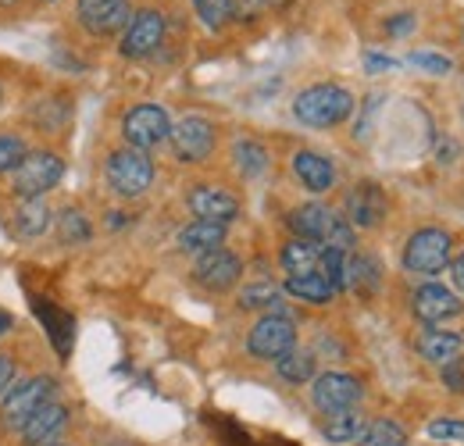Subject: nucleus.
Masks as SVG:
<instances>
[{
  "label": "nucleus",
  "instance_id": "nucleus-36",
  "mask_svg": "<svg viewBox=\"0 0 464 446\" xmlns=\"http://www.w3.org/2000/svg\"><path fill=\"white\" fill-rule=\"evenodd\" d=\"M411 64L425 68L429 75H450V61L440 54H429V51H414V54H411Z\"/></svg>",
  "mask_w": 464,
  "mask_h": 446
},
{
  "label": "nucleus",
  "instance_id": "nucleus-29",
  "mask_svg": "<svg viewBox=\"0 0 464 446\" xmlns=\"http://www.w3.org/2000/svg\"><path fill=\"white\" fill-rule=\"evenodd\" d=\"M347 286H353L357 293H375L379 289V268L372 257H347Z\"/></svg>",
  "mask_w": 464,
  "mask_h": 446
},
{
  "label": "nucleus",
  "instance_id": "nucleus-32",
  "mask_svg": "<svg viewBox=\"0 0 464 446\" xmlns=\"http://www.w3.org/2000/svg\"><path fill=\"white\" fill-rule=\"evenodd\" d=\"M193 7L200 15V22L208 29H215V33L232 18V0H193Z\"/></svg>",
  "mask_w": 464,
  "mask_h": 446
},
{
  "label": "nucleus",
  "instance_id": "nucleus-43",
  "mask_svg": "<svg viewBox=\"0 0 464 446\" xmlns=\"http://www.w3.org/2000/svg\"><path fill=\"white\" fill-rule=\"evenodd\" d=\"M47 446H72V443H47Z\"/></svg>",
  "mask_w": 464,
  "mask_h": 446
},
{
  "label": "nucleus",
  "instance_id": "nucleus-12",
  "mask_svg": "<svg viewBox=\"0 0 464 446\" xmlns=\"http://www.w3.org/2000/svg\"><path fill=\"white\" fill-rule=\"evenodd\" d=\"M243 276V261L229 254V250H211V254H200L197 257V265H193V279L200 282L204 289H211V293H226L232 289L236 282Z\"/></svg>",
  "mask_w": 464,
  "mask_h": 446
},
{
  "label": "nucleus",
  "instance_id": "nucleus-31",
  "mask_svg": "<svg viewBox=\"0 0 464 446\" xmlns=\"http://www.w3.org/2000/svg\"><path fill=\"white\" fill-rule=\"evenodd\" d=\"M239 307H246V311H254V307L279 311V307H283V293H279V286H272V282H257V286H246V289L239 293Z\"/></svg>",
  "mask_w": 464,
  "mask_h": 446
},
{
  "label": "nucleus",
  "instance_id": "nucleus-18",
  "mask_svg": "<svg viewBox=\"0 0 464 446\" xmlns=\"http://www.w3.org/2000/svg\"><path fill=\"white\" fill-rule=\"evenodd\" d=\"M293 171H296V179H300L311 193H325V189H333V182H336L333 161L322 158V154H314V150H300V154L293 158Z\"/></svg>",
  "mask_w": 464,
  "mask_h": 446
},
{
  "label": "nucleus",
  "instance_id": "nucleus-4",
  "mask_svg": "<svg viewBox=\"0 0 464 446\" xmlns=\"http://www.w3.org/2000/svg\"><path fill=\"white\" fill-rule=\"evenodd\" d=\"M51 400H54V379H47V375H33V379L18 383L14 390L4 393L0 418H4L7 429H18V432H22V425H25L40 407H47Z\"/></svg>",
  "mask_w": 464,
  "mask_h": 446
},
{
  "label": "nucleus",
  "instance_id": "nucleus-39",
  "mask_svg": "<svg viewBox=\"0 0 464 446\" xmlns=\"http://www.w3.org/2000/svg\"><path fill=\"white\" fill-rule=\"evenodd\" d=\"M11 383H14V361L7 354H0V396L11 390Z\"/></svg>",
  "mask_w": 464,
  "mask_h": 446
},
{
  "label": "nucleus",
  "instance_id": "nucleus-30",
  "mask_svg": "<svg viewBox=\"0 0 464 446\" xmlns=\"http://www.w3.org/2000/svg\"><path fill=\"white\" fill-rule=\"evenodd\" d=\"M347 257L343 250L322 247V261H318V276L329 282L333 289H347Z\"/></svg>",
  "mask_w": 464,
  "mask_h": 446
},
{
  "label": "nucleus",
  "instance_id": "nucleus-11",
  "mask_svg": "<svg viewBox=\"0 0 464 446\" xmlns=\"http://www.w3.org/2000/svg\"><path fill=\"white\" fill-rule=\"evenodd\" d=\"M75 18L90 36H111L129 25L132 7H129V0H79Z\"/></svg>",
  "mask_w": 464,
  "mask_h": 446
},
{
  "label": "nucleus",
  "instance_id": "nucleus-19",
  "mask_svg": "<svg viewBox=\"0 0 464 446\" xmlns=\"http://www.w3.org/2000/svg\"><path fill=\"white\" fill-rule=\"evenodd\" d=\"M222 243H226V225L222 222H204V218H197V222H189L179 232V250L197 254V257L218 250Z\"/></svg>",
  "mask_w": 464,
  "mask_h": 446
},
{
  "label": "nucleus",
  "instance_id": "nucleus-20",
  "mask_svg": "<svg viewBox=\"0 0 464 446\" xmlns=\"http://www.w3.org/2000/svg\"><path fill=\"white\" fill-rule=\"evenodd\" d=\"M461 346H464V335L461 333H450V329H425L421 339H418V350L425 361L432 364H450L461 357Z\"/></svg>",
  "mask_w": 464,
  "mask_h": 446
},
{
  "label": "nucleus",
  "instance_id": "nucleus-42",
  "mask_svg": "<svg viewBox=\"0 0 464 446\" xmlns=\"http://www.w3.org/2000/svg\"><path fill=\"white\" fill-rule=\"evenodd\" d=\"M7 329H11V315H4V311H0V335L7 333Z\"/></svg>",
  "mask_w": 464,
  "mask_h": 446
},
{
  "label": "nucleus",
  "instance_id": "nucleus-15",
  "mask_svg": "<svg viewBox=\"0 0 464 446\" xmlns=\"http://www.w3.org/2000/svg\"><path fill=\"white\" fill-rule=\"evenodd\" d=\"M186 204H189V211H193L197 218H204V222L229 225L232 218L239 215V200L232 197L229 189H222V186H193L189 197H186Z\"/></svg>",
  "mask_w": 464,
  "mask_h": 446
},
{
  "label": "nucleus",
  "instance_id": "nucleus-6",
  "mask_svg": "<svg viewBox=\"0 0 464 446\" xmlns=\"http://www.w3.org/2000/svg\"><path fill=\"white\" fill-rule=\"evenodd\" d=\"M172 132V121H169V112L158 108V104H136L132 112H125L121 118V136L132 150H154L169 140Z\"/></svg>",
  "mask_w": 464,
  "mask_h": 446
},
{
  "label": "nucleus",
  "instance_id": "nucleus-3",
  "mask_svg": "<svg viewBox=\"0 0 464 446\" xmlns=\"http://www.w3.org/2000/svg\"><path fill=\"white\" fill-rule=\"evenodd\" d=\"M154 182V161L143 154V150H115L108 158V186L115 189L118 197L132 200V197H143Z\"/></svg>",
  "mask_w": 464,
  "mask_h": 446
},
{
  "label": "nucleus",
  "instance_id": "nucleus-2",
  "mask_svg": "<svg viewBox=\"0 0 464 446\" xmlns=\"http://www.w3.org/2000/svg\"><path fill=\"white\" fill-rule=\"evenodd\" d=\"M454 239L443 228H418L404 247V268L414 276H436L450 265Z\"/></svg>",
  "mask_w": 464,
  "mask_h": 446
},
{
  "label": "nucleus",
  "instance_id": "nucleus-9",
  "mask_svg": "<svg viewBox=\"0 0 464 446\" xmlns=\"http://www.w3.org/2000/svg\"><path fill=\"white\" fill-rule=\"evenodd\" d=\"M361 383L347 375V372H325V375H318L314 383H311V400H314V407L322 411V414H336V411H350V407H357L361 403Z\"/></svg>",
  "mask_w": 464,
  "mask_h": 446
},
{
  "label": "nucleus",
  "instance_id": "nucleus-41",
  "mask_svg": "<svg viewBox=\"0 0 464 446\" xmlns=\"http://www.w3.org/2000/svg\"><path fill=\"white\" fill-rule=\"evenodd\" d=\"M364 64H368L372 72H375V68H397V61H390V57H375V54H368Z\"/></svg>",
  "mask_w": 464,
  "mask_h": 446
},
{
  "label": "nucleus",
  "instance_id": "nucleus-40",
  "mask_svg": "<svg viewBox=\"0 0 464 446\" xmlns=\"http://www.w3.org/2000/svg\"><path fill=\"white\" fill-rule=\"evenodd\" d=\"M450 279H454V286L464 293V254L454 257V265H450Z\"/></svg>",
  "mask_w": 464,
  "mask_h": 446
},
{
  "label": "nucleus",
  "instance_id": "nucleus-21",
  "mask_svg": "<svg viewBox=\"0 0 464 446\" xmlns=\"http://www.w3.org/2000/svg\"><path fill=\"white\" fill-rule=\"evenodd\" d=\"M364 414L357 411V407H350V411H336V414H325V422H322V436L329 440L333 446H343V443H357V436L364 432Z\"/></svg>",
  "mask_w": 464,
  "mask_h": 446
},
{
  "label": "nucleus",
  "instance_id": "nucleus-1",
  "mask_svg": "<svg viewBox=\"0 0 464 446\" xmlns=\"http://www.w3.org/2000/svg\"><path fill=\"white\" fill-rule=\"evenodd\" d=\"M293 114L311 129H333L353 114V97H350V90L336 86V82H318V86H307L304 93H296Z\"/></svg>",
  "mask_w": 464,
  "mask_h": 446
},
{
  "label": "nucleus",
  "instance_id": "nucleus-14",
  "mask_svg": "<svg viewBox=\"0 0 464 446\" xmlns=\"http://www.w3.org/2000/svg\"><path fill=\"white\" fill-rule=\"evenodd\" d=\"M386 218V193L379 182H357L347 193V222L353 228H375Z\"/></svg>",
  "mask_w": 464,
  "mask_h": 446
},
{
  "label": "nucleus",
  "instance_id": "nucleus-8",
  "mask_svg": "<svg viewBox=\"0 0 464 446\" xmlns=\"http://www.w3.org/2000/svg\"><path fill=\"white\" fill-rule=\"evenodd\" d=\"M169 143H172L175 158L186 161V165H200L211 158L215 150V125L200 114H189L182 121H175L172 132H169Z\"/></svg>",
  "mask_w": 464,
  "mask_h": 446
},
{
  "label": "nucleus",
  "instance_id": "nucleus-16",
  "mask_svg": "<svg viewBox=\"0 0 464 446\" xmlns=\"http://www.w3.org/2000/svg\"><path fill=\"white\" fill-rule=\"evenodd\" d=\"M290 228L296 239H311V243H325L333 225H336V211L325 204H300L290 211Z\"/></svg>",
  "mask_w": 464,
  "mask_h": 446
},
{
  "label": "nucleus",
  "instance_id": "nucleus-27",
  "mask_svg": "<svg viewBox=\"0 0 464 446\" xmlns=\"http://www.w3.org/2000/svg\"><path fill=\"white\" fill-rule=\"evenodd\" d=\"M276 368H279V375H283L286 383H311V379H314V354L293 346L290 354H283V357L276 361Z\"/></svg>",
  "mask_w": 464,
  "mask_h": 446
},
{
  "label": "nucleus",
  "instance_id": "nucleus-37",
  "mask_svg": "<svg viewBox=\"0 0 464 446\" xmlns=\"http://www.w3.org/2000/svg\"><path fill=\"white\" fill-rule=\"evenodd\" d=\"M443 383H447L450 390L464 393V368H461V361H450V364H443Z\"/></svg>",
  "mask_w": 464,
  "mask_h": 446
},
{
  "label": "nucleus",
  "instance_id": "nucleus-10",
  "mask_svg": "<svg viewBox=\"0 0 464 446\" xmlns=\"http://www.w3.org/2000/svg\"><path fill=\"white\" fill-rule=\"evenodd\" d=\"M161 40H165V15L154 11V7H147V11H140V15L129 18L118 51H121V57H132L136 61V57L154 54L161 47Z\"/></svg>",
  "mask_w": 464,
  "mask_h": 446
},
{
  "label": "nucleus",
  "instance_id": "nucleus-25",
  "mask_svg": "<svg viewBox=\"0 0 464 446\" xmlns=\"http://www.w3.org/2000/svg\"><path fill=\"white\" fill-rule=\"evenodd\" d=\"M357 446H407V432L393 418H375L357 436Z\"/></svg>",
  "mask_w": 464,
  "mask_h": 446
},
{
  "label": "nucleus",
  "instance_id": "nucleus-34",
  "mask_svg": "<svg viewBox=\"0 0 464 446\" xmlns=\"http://www.w3.org/2000/svg\"><path fill=\"white\" fill-rule=\"evenodd\" d=\"M29 154L25 140L14 136V132H0V171H14L22 165V158Z\"/></svg>",
  "mask_w": 464,
  "mask_h": 446
},
{
  "label": "nucleus",
  "instance_id": "nucleus-28",
  "mask_svg": "<svg viewBox=\"0 0 464 446\" xmlns=\"http://www.w3.org/2000/svg\"><path fill=\"white\" fill-rule=\"evenodd\" d=\"M232 158H236V168H239L246 179H254V175H261V171L268 168V150H265L257 140H239L236 150H232Z\"/></svg>",
  "mask_w": 464,
  "mask_h": 446
},
{
  "label": "nucleus",
  "instance_id": "nucleus-23",
  "mask_svg": "<svg viewBox=\"0 0 464 446\" xmlns=\"http://www.w3.org/2000/svg\"><path fill=\"white\" fill-rule=\"evenodd\" d=\"M36 315H40V322L47 325V333L54 339V346H58L61 357H68V350H72V318L68 315H61L54 304H47V300H36Z\"/></svg>",
  "mask_w": 464,
  "mask_h": 446
},
{
  "label": "nucleus",
  "instance_id": "nucleus-17",
  "mask_svg": "<svg viewBox=\"0 0 464 446\" xmlns=\"http://www.w3.org/2000/svg\"><path fill=\"white\" fill-rule=\"evenodd\" d=\"M68 425V407L64 403H47L40 407L25 425H22V440L29 446H47V443H58V436L64 432Z\"/></svg>",
  "mask_w": 464,
  "mask_h": 446
},
{
  "label": "nucleus",
  "instance_id": "nucleus-33",
  "mask_svg": "<svg viewBox=\"0 0 464 446\" xmlns=\"http://www.w3.org/2000/svg\"><path fill=\"white\" fill-rule=\"evenodd\" d=\"M58 236H61V243H86L90 239V222L79 215V211H61V218H58Z\"/></svg>",
  "mask_w": 464,
  "mask_h": 446
},
{
  "label": "nucleus",
  "instance_id": "nucleus-38",
  "mask_svg": "<svg viewBox=\"0 0 464 446\" xmlns=\"http://www.w3.org/2000/svg\"><path fill=\"white\" fill-rule=\"evenodd\" d=\"M411 29H414V15H393V18L386 22V33H390V36H404Z\"/></svg>",
  "mask_w": 464,
  "mask_h": 446
},
{
  "label": "nucleus",
  "instance_id": "nucleus-5",
  "mask_svg": "<svg viewBox=\"0 0 464 446\" xmlns=\"http://www.w3.org/2000/svg\"><path fill=\"white\" fill-rule=\"evenodd\" d=\"M64 175V161L51 150H36V154H25L22 165L14 168V179H11V189L22 197V200H33V197H44L47 189H54Z\"/></svg>",
  "mask_w": 464,
  "mask_h": 446
},
{
  "label": "nucleus",
  "instance_id": "nucleus-44",
  "mask_svg": "<svg viewBox=\"0 0 464 446\" xmlns=\"http://www.w3.org/2000/svg\"><path fill=\"white\" fill-rule=\"evenodd\" d=\"M0 4H14V0H0Z\"/></svg>",
  "mask_w": 464,
  "mask_h": 446
},
{
  "label": "nucleus",
  "instance_id": "nucleus-7",
  "mask_svg": "<svg viewBox=\"0 0 464 446\" xmlns=\"http://www.w3.org/2000/svg\"><path fill=\"white\" fill-rule=\"evenodd\" d=\"M293 346H296V325H293L290 315H283V311L265 315L250 329V335H246V350L254 357H261V361H279L283 354H290Z\"/></svg>",
  "mask_w": 464,
  "mask_h": 446
},
{
  "label": "nucleus",
  "instance_id": "nucleus-22",
  "mask_svg": "<svg viewBox=\"0 0 464 446\" xmlns=\"http://www.w3.org/2000/svg\"><path fill=\"white\" fill-rule=\"evenodd\" d=\"M318 261H322V243H311V239H290L283 247V268L290 276H307V272H318Z\"/></svg>",
  "mask_w": 464,
  "mask_h": 446
},
{
  "label": "nucleus",
  "instance_id": "nucleus-26",
  "mask_svg": "<svg viewBox=\"0 0 464 446\" xmlns=\"http://www.w3.org/2000/svg\"><path fill=\"white\" fill-rule=\"evenodd\" d=\"M47 225H51V208H47V200H44V197L25 200V204H22V211L14 215V228H18L22 236H44V232H47Z\"/></svg>",
  "mask_w": 464,
  "mask_h": 446
},
{
  "label": "nucleus",
  "instance_id": "nucleus-35",
  "mask_svg": "<svg viewBox=\"0 0 464 446\" xmlns=\"http://www.w3.org/2000/svg\"><path fill=\"white\" fill-rule=\"evenodd\" d=\"M429 436L464 446V422H458V418H436V422H429Z\"/></svg>",
  "mask_w": 464,
  "mask_h": 446
},
{
  "label": "nucleus",
  "instance_id": "nucleus-13",
  "mask_svg": "<svg viewBox=\"0 0 464 446\" xmlns=\"http://www.w3.org/2000/svg\"><path fill=\"white\" fill-rule=\"evenodd\" d=\"M411 307H414V315H418L425 325H440V322H450V318L461 315V300L454 296V289L436 286V282L418 286L414 296H411Z\"/></svg>",
  "mask_w": 464,
  "mask_h": 446
},
{
  "label": "nucleus",
  "instance_id": "nucleus-24",
  "mask_svg": "<svg viewBox=\"0 0 464 446\" xmlns=\"http://www.w3.org/2000/svg\"><path fill=\"white\" fill-rule=\"evenodd\" d=\"M286 293L300 296L304 304H329L336 296V289L322 279L318 272H307V276H290L286 279Z\"/></svg>",
  "mask_w": 464,
  "mask_h": 446
}]
</instances>
